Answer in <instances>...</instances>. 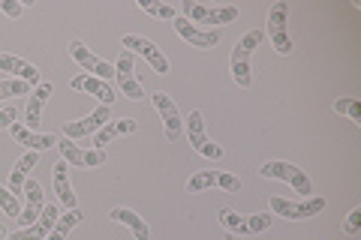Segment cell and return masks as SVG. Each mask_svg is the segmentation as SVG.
<instances>
[{"instance_id": "32", "label": "cell", "mask_w": 361, "mask_h": 240, "mask_svg": "<svg viewBox=\"0 0 361 240\" xmlns=\"http://www.w3.org/2000/svg\"><path fill=\"white\" fill-rule=\"evenodd\" d=\"M0 13L9 15V18H18L25 13V4H18V0H0Z\"/></svg>"}, {"instance_id": "25", "label": "cell", "mask_w": 361, "mask_h": 240, "mask_svg": "<svg viewBox=\"0 0 361 240\" xmlns=\"http://www.w3.org/2000/svg\"><path fill=\"white\" fill-rule=\"evenodd\" d=\"M54 189H58V198H61V204H66L70 210H75V192H73V187H70V165L61 163L54 165Z\"/></svg>"}, {"instance_id": "26", "label": "cell", "mask_w": 361, "mask_h": 240, "mask_svg": "<svg viewBox=\"0 0 361 240\" xmlns=\"http://www.w3.org/2000/svg\"><path fill=\"white\" fill-rule=\"evenodd\" d=\"M82 216H85V213H82V210H78V208H75V210H66V213L61 216V220H58V222H54V228H51V234H49V237H45V240H66V234H70V232H73V228H75L78 222H82Z\"/></svg>"}, {"instance_id": "16", "label": "cell", "mask_w": 361, "mask_h": 240, "mask_svg": "<svg viewBox=\"0 0 361 240\" xmlns=\"http://www.w3.org/2000/svg\"><path fill=\"white\" fill-rule=\"evenodd\" d=\"M154 106H157V111H160V118H163L166 139L169 141H178L180 139V130H184V120H180L178 106L169 99V94H163V90H157V94H154Z\"/></svg>"}, {"instance_id": "4", "label": "cell", "mask_w": 361, "mask_h": 240, "mask_svg": "<svg viewBox=\"0 0 361 240\" xmlns=\"http://www.w3.org/2000/svg\"><path fill=\"white\" fill-rule=\"evenodd\" d=\"M268 204H271V210H274V216H283V220H313V216H319L325 210L322 196H310V198H301V201L271 196Z\"/></svg>"}, {"instance_id": "22", "label": "cell", "mask_w": 361, "mask_h": 240, "mask_svg": "<svg viewBox=\"0 0 361 240\" xmlns=\"http://www.w3.org/2000/svg\"><path fill=\"white\" fill-rule=\"evenodd\" d=\"M0 72H9V75H16L27 84H39V70L33 63L16 57V54H0Z\"/></svg>"}, {"instance_id": "9", "label": "cell", "mask_w": 361, "mask_h": 240, "mask_svg": "<svg viewBox=\"0 0 361 240\" xmlns=\"http://www.w3.org/2000/svg\"><path fill=\"white\" fill-rule=\"evenodd\" d=\"M211 187H217V189H223V192H241V177H235V175H229V171H214V168H208V171H199V175H193L187 180V192H205V189H211Z\"/></svg>"}, {"instance_id": "30", "label": "cell", "mask_w": 361, "mask_h": 240, "mask_svg": "<svg viewBox=\"0 0 361 240\" xmlns=\"http://www.w3.org/2000/svg\"><path fill=\"white\" fill-rule=\"evenodd\" d=\"M0 210H4L6 216H13V220H18V216H21V201L6 187H0Z\"/></svg>"}, {"instance_id": "27", "label": "cell", "mask_w": 361, "mask_h": 240, "mask_svg": "<svg viewBox=\"0 0 361 240\" xmlns=\"http://www.w3.org/2000/svg\"><path fill=\"white\" fill-rule=\"evenodd\" d=\"M139 9L148 13L154 18H166V21H175L178 18V9L172 4H160V0H139Z\"/></svg>"}, {"instance_id": "21", "label": "cell", "mask_w": 361, "mask_h": 240, "mask_svg": "<svg viewBox=\"0 0 361 240\" xmlns=\"http://www.w3.org/2000/svg\"><path fill=\"white\" fill-rule=\"evenodd\" d=\"M135 127H139V123H135L133 118L109 120L106 127L94 135V147H97V151H106V144H111L115 139H121V135H133V132H135Z\"/></svg>"}, {"instance_id": "24", "label": "cell", "mask_w": 361, "mask_h": 240, "mask_svg": "<svg viewBox=\"0 0 361 240\" xmlns=\"http://www.w3.org/2000/svg\"><path fill=\"white\" fill-rule=\"evenodd\" d=\"M111 220L115 222H123L127 228H133V234H135V240H151V228L145 225V220L135 210H130V208H115L111 210Z\"/></svg>"}, {"instance_id": "10", "label": "cell", "mask_w": 361, "mask_h": 240, "mask_svg": "<svg viewBox=\"0 0 361 240\" xmlns=\"http://www.w3.org/2000/svg\"><path fill=\"white\" fill-rule=\"evenodd\" d=\"M133 63H135V57L130 51H121L118 63H115V78H118L121 94L127 99H133V102H139V99H145V87L139 84V78H135Z\"/></svg>"}, {"instance_id": "34", "label": "cell", "mask_w": 361, "mask_h": 240, "mask_svg": "<svg viewBox=\"0 0 361 240\" xmlns=\"http://www.w3.org/2000/svg\"><path fill=\"white\" fill-rule=\"evenodd\" d=\"M4 237H6V228H4V225H0V240H4Z\"/></svg>"}, {"instance_id": "23", "label": "cell", "mask_w": 361, "mask_h": 240, "mask_svg": "<svg viewBox=\"0 0 361 240\" xmlns=\"http://www.w3.org/2000/svg\"><path fill=\"white\" fill-rule=\"evenodd\" d=\"M37 163H39V156L33 153V151H27V153L16 163V168L9 171V192H13V196H18V198L25 196V177L30 175L33 168H37Z\"/></svg>"}, {"instance_id": "5", "label": "cell", "mask_w": 361, "mask_h": 240, "mask_svg": "<svg viewBox=\"0 0 361 240\" xmlns=\"http://www.w3.org/2000/svg\"><path fill=\"white\" fill-rule=\"evenodd\" d=\"M271 220L274 216L271 213H250V216H244V213H235L229 208H223L220 210V222L226 225V232H229L232 237H253L259 232H265V228L271 225Z\"/></svg>"}, {"instance_id": "29", "label": "cell", "mask_w": 361, "mask_h": 240, "mask_svg": "<svg viewBox=\"0 0 361 240\" xmlns=\"http://www.w3.org/2000/svg\"><path fill=\"white\" fill-rule=\"evenodd\" d=\"M334 111L337 114H346L353 123H361V102L355 96H343V99H337L334 102Z\"/></svg>"}, {"instance_id": "11", "label": "cell", "mask_w": 361, "mask_h": 240, "mask_svg": "<svg viewBox=\"0 0 361 240\" xmlns=\"http://www.w3.org/2000/svg\"><path fill=\"white\" fill-rule=\"evenodd\" d=\"M109 120H111L109 106H99L97 111H90L87 118H82V120H66V123H63V135H66L70 141H73V139H85V135H97Z\"/></svg>"}, {"instance_id": "28", "label": "cell", "mask_w": 361, "mask_h": 240, "mask_svg": "<svg viewBox=\"0 0 361 240\" xmlns=\"http://www.w3.org/2000/svg\"><path fill=\"white\" fill-rule=\"evenodd\" d=\"M33 84L21 82V78H6V82H0V102L4 99H13V96H30Z\"/></svg>"}, {"instance_id": "15", "label": "cell", "mask_w": 361, "mask_h": 240, "mask_svg": "<svg viewBox=\"0 0 361 240\" xmlns=\"http://www.w3.org/2000/svg\"><path fill=\"white\" fill-rule=\"evenodd\" d=\"M70 54L75 57L78 63L85 66L87 72H94V78H103V82H109V78H115V66H111L109 61H103V57H97L94 51L87 49L85 42L73 39V42H70Z\"/></svg>"}, {"instance_id": "20", "label": "cell", "mask_w": 361, "mask_h": 240, "mask_svg": "<svg viewBox=\"0 0 361 240\" xmlns=\"http://www.w3.org/2000/svg\"><path fill=\"white\" fill-rule=\"evenodd\" d=\"M49 96H51V84L49 82H39L37 87L30 90L27 106H25V127L27 130H37L39 127V114L45 108V102H49Z\"/></svg>"}, {"instance_id": "7", "label": "cell", "mask_w": 361, "mask_h": 240, "mask_svg": "<svg viewBox=\"0 0 361 240\" xmlns=\"http://www.w3.org/2000/svg\"><path fill=\"white\" fill-rule=\"evenodd\" d=\"M121 45H123V49H130V54H139L157 75H169V57H166L160 49H157L151 39L135 37V33H127V37L121 39Z\"/></svg>"}, {"instance_id": "1", "label": "cell", "mask_w": 361, "mask_h": 240, "mask_svg": "<svg viewBox=\"0 0 361 240\" xmlns=\"http://www.w3.org/2000/svg\"><path fill=\"white\" fill-rule=\"evenodd\" d=\"M180 15L187 21H193L196 27L205 30H223L226 25H232L238 18V6H208V4H193V0H184L180 4Z\"/></svg>"}, {"instance_id": "18", "label": "cell", "mask_w": 361, "mask_h": 240, "mask_svg": "<svg viewBox=\"0 0 361 240\" xmlns=\"http://www.w3.org/2000/svg\"><path fill=\"white\" fill-rule=\"evenodd\" d=\"M9 132H13V139L18 141V144H25L27 151H33V153H39V151H49V147H54L58 144V139H54V135L49 132H33V130H27L25 123H13V127H9Z\"/></svg>"}, {"instance_id": "8", "label": "cell", "mask_w": 361, "mask_h": 240, "mask_svg": "<svg viewBox=\"0 0 361 240\" xmlns=\"http://www.w3.org/2000/svg\"><path fill=\"white\" fill-rule=\"evenodd\" d=\"M187 139L190 144H193V151L202 153L205 159H223V147L220 144H214L208 139V132H205V118H202V111H190V118H187Z\"/></svg>"}, {"instance_id": "13", "label": "cell", "mask_w": 361, "mask_h": 240, "mask_svg": "<svg viewBox=\"0 0 361 240\" xmlns=\"http://www.w3.org/2000/svg\"><path fill=\"white\" fill-rule=\"evenodd\" d=\"M58 220H61V210L54 208V204H45V210L37 216V220H33L30 225H25V228H18V232H13L9 240H45L51 234V228Z\"/></svg>"}, {"instance_id": "31", "label": "cell", "mask_w": 361, "mask_h": 240, "mask_svg": "<svg viewBox=\"0 0 361 240\" xmlns=\"http://www.w3.org/2000/svg\"><path fill=\"white\" fill-rule=\"evenodd\" d=\"M343 232H346L349 237H355V234L361 232V208H353V210H349L346 222H343Z\"/></svg>"}, {"instance_id": "19", "label": "cell", "mask_w": 361, "mask_h": 240, "mask_svg": "<svg viewBox=\"0 0 361 240\" xmlns=\"http://www.w3.org/2000/svg\"><path fill=\"white\" fill-rule=\"evenodd\" d=\"M45 210V196H42V184H37V180H27L25 184V208H21V216L18 222L21 228L30 225L37 216Z\"/></svg>"}, {"instance_id": "14", "label": "cell", "mask_w": 361, "mask_h": 240, "mask_svg": "<svg viewBox=\"0 0 361 240\" xmlns=\"http://www.w3.org/2000/svg\"><path fill=\"white\" fill-rule=\"evenodd\" d=\"M58 147H61V153H63V163L66 165H73V168H97V165H106V151H85V147H78V144H73L70 139H61L58 141Z\"/></svg>"}, {"instance_id": "33", "label": "cell", "mask_w": 361, "mask_h": 240, "mask_svg": "<svg viewBox=\"0 0 361 240\" xmlns=\"http://www.w3.org/2000/svg\"><path fill=\"white\" fill-rule=\"evenodd\" d=\"M16 118H18V111H16V108H0V130L13 127Z\"/></svg>"}, {"instance_id": "6", "label": "cell", "mask_w": 361, "mask_h": 240, "mask_svg": "<svg viewBox=\"0 0 361 240\" xmlns=\"http://www.w3.org/2000/svg\"><path fill=\"white\" fill-rule=\"evenodd\" d=\"M268 39L274 45L277 54H289L292 51V37H289V4L277 0L268 13Z\"/></svg>"}, {"instance_id": "3", "label": "cell", "mask_w": 361, "mask_h": 240, "mask_svg": "<svg viewBox=\"0 0 361 240\" xmlns=\"http://www.w3.org/2000/svg\"><path fill=\"white\" fill-rule=\"evenodd\" d=\"M259 175H262V177H274V180H283V184H289L304 198L313 196V180L304 175V168H298L295 163H286V159H268V163L259 168Z\"/></svg>"}, {"instance_id": "12", "label": "cell", "mask_w": 361, "mask_h": 240, "mask_svg": "<svg viewBox=\"0 0 361 240\" xmlns=\"http://www.w3.org/2000/svg\"><path fill=\"white\" fill-rule=\"evenodd\" d=\"M175 30H178V37L184 39V42H190L193 49H214L220 39H223V30H205V27H196L193 21H187L184 15H178L175 21Z\"/></svg>"}, {"instance_id": "2", "label": "cell", "mask_w": 361, "mask_h": 240, "mask_svg": "<svg viewBox=\"0 0 361 240\" xmlns=\"http://www.w3.org/2000/svg\"><path fill=\"white\" fill-rule=\"evenodd\" d=\"M265 39V33L262 30H250V33H244V37L235 42V49H232V82L238 84L241 90H247L253 84V75H250V61H253V51L262 45Z\"/></svg>"}, {"instance_id": "17", "label": "cell", "mask_w": 361, "mask_h": 240, "mask_svg": "<svg viewBox=\"0 0 361 240\" xmlns=\"http://www.w3.org/2000/svg\"><path fill=\"white\" fill-rule=\"evenodd\" d=\"M73 90H85V94H94L103 106H111V102L118 99V90L111 87L109 82H103V78H94V75H75L70 82Z\"/></svg>"}]
</instances>
